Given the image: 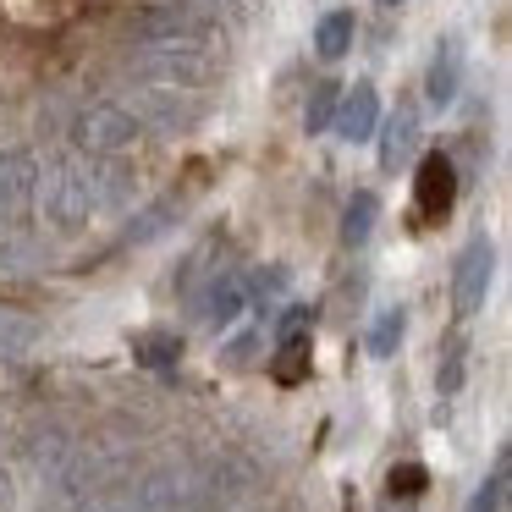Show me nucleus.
I'll return each mask as SVG.
<instances>
[{
  "mask_svg": "<svg viewBox=\"0 0 512 512\" xmlns=\"http://www.w3.org/2000/svg\"><path fill=\"white\" fill-rule=\"evenodd\" d=\"M331 127L347 138V144H369V138H375V127H380V94H375V83H353V89L336 100Z\"/></svg>",
  "mask_w": 512,
  "mask_h": 512,
  "instance_id": "4",
  "label": "nucleus"
},
{
  "mask_svg": "<svg viewBox=\"0 0 512 512\" xmlns=\"http://www.w3.org/2000/svg\"><path fill=\"white\" fill-rule=\"evenodd\" d=\"M457 89H463V45H457L452 34L441 39V50H435L430 61V78H424V94H430V105H452Z\"/></svg>",
  "mask_w": 512,
  "mask_h": 512,
  "instance_id": "5",
  "label": "nucleus"
},
{
  "mask_svg": "<svg viewBox=\"0 0 512 512\" xmlns=\"http://www.w3.org/2000/svg\"><path fill=\"white\" fill-rule=\"evenodd\" d=\"M336 100H342V83H314L309 105H303V127H309V133H325L331 116H336Z\"/></svg>",
  "mask_w": 512,
  "mask_h": 512,
  "instance_id": "12",
  "label": "nucleus"
},
{
  "mask_svg": "<svg viewBox=\"0 0 512 512\" xmlns=\"http://www.w3.org/2000/svg\"><path fill=\"white\" fill-rule=\"evenodd\" d=\"M0 336H6V320H0Z\"/></svg>",
  "mask_w": 512,
  "mask_h": 512,
  "instance_id": "22",
  "label": "nucleus"
},
{
  "mask_svg": "<svg viewBox=\"0 0 512 512\" xmlns=\"http://www.w3.org/2000/svg\"><path fill=\"white\" fill-rule=\"evenodd\" d=\"M17 507V485H12V474L0 468V512H12Z\"/></svg>",
  "mask_w": 512,
  "mask_h": 512,
  "instance_id": "20",
  "label": "nucleus"
},
{
  "mask_svg": "<svg viewBox=\"0 0 512 512\" xmlns=\"http://www.w3.org/2000/svg\"><path fill=\"white\" fill-rule=\"evenodd\" d=\"M435 380H441V391H457V386H463V342L446 347V364H441V375H435Z\"/></svg>",
  "mask_w": 512,
  "mask_h": 512,
  "instance_id": "19",
  "label": "nucleus"
},
{
  "mask_svg": "<svg viewBox=\"0 0 512 512\" xmlns=\"http://www.w3.org/2000/svg\"><path fill=\"white\" fill-rule=\"evenodd\" d=\"M402 331H408V314H402V309H380L375 325H369V353L391 358V353H397V342H402Z\"/></svg>",
  "mask_w": 512,
  "mask_h": 512,
  "instance_id": "10",
  "label": "nucleus"
},
{
  "mask_svg": "<svg viewBox=\"0 0 512 512\" xmlns=\"http://www.w3.org/2000/svg\"><path fill=\"white\" fill-rule=\"evenodd\" d=\"M490 276H496V248H490V237H474V243L457 254V270H452V309L474 314L490 292Z\"/></svg>",
  "mask_w": 512,
  "mask_h": 512,
  "instance_id": "1",
  "label": "nucleus"
},
{
  "mask_svg": "<svg viewBox=\"0 0 512 512\" xmlns=\"http://www.w3.org/2000/svg\"><path fill=\"white\" fill-rule=\"evenodd\" d=\"M413 144H419V111H413V105H402V111L391 116V127H386V144H380V166L397 171L402 160L413 155Z\"/></svg>",
  "mask_w": 512,
  "mask_h": 512,
  "instance_id": "8",
  "label": "nucleus"
},
{
  "mask_svg": "<svg viewBox=\"0 0 512 512\" xmlns=\"http://www.w3.org/2000/svg\"><path fill=\"white\" fill-rule=\"evenodd\" d=\"M375 215H380V199L375 193H353V204H347V221H342V243H364L369 232H375Z\"/></svg>",
  "mask_w": 512,
  "mask_h": 512,
  "instance_id": "11",
  "label": "nucleus"
},
{
  "mask_svg": "<svg viewBox=\"0 0 512 512\" xmlns=\"http://www.w3.org/2000/svg\"><path fill=\"white\" fill-rule=\"evenodd\" d=\"M424 479H430V474H424L419 463H402V468H391V479H386V485H391V496H419V490H424Z\"/></svg>",
  "mask_w": 512,
  "mask_h": 512,
  "instance_id": "18",
  "label": "nucleus"
},
{
  "mask_svg": "<svg viewBox=\"0 0 512 512\" xmlns=\"http://www.w3.org/2000/svg\"><path fill=\"white\" fill-rule=\"evenodd\" d=\"M83 144H89L94 155H116V149L138 144V116L127 111V105H94V111L83 116Z\"/></svg>",
  "mask_w": 512,
  "mask_h": 512,
  "instance_id": "3",
  "label": "nucleus"
},
{
  "mask_svg": "<svg viewBox=\"0 0 512 512\" xmlns=\"http://www.w3.org/2000/svg\"><path fill=\"white\" fill-rule=\"evenodd\" d=\"M501 501H507V457H496V468H490V479L479 485V496H474V512H496Z\"/></svg>",
  "mask_w": 512,
  "mask_h": 512,
  "instance_id": "17",
  "label": "nucleus"
},
{
  "mask_svg": "<svg viewBox=\"0 0 512 512\" xmlns=\"http://www.w3.org/2000/svg\"><path fill=\"white\" fill-rule=\"evenodd\" d=\"M138 358L144 364H155V369H166V364H177V353H182V342L177 336H160V331H149V336H138Z\"/></svg>",
  "mask_w": 512,
  "mask_h": 512,
  "instance_id": "15",
  "label": "nucleus"
},
{
  "mask_svg": "<svg viewBox=\"0 0 512 512\" xmlns=\"http://www.w3.org/2000/svg\"><path fill=\"white\" fill-rule=\"evenodd\" d=\"M237 309H243V287H237V281H221V287L204 298V320L210 325H232Z\"/></svg>",
  "mask_w": 512,
  "mask_h": 512,
  "instance_id": "14",
  "label": "nucleus"
},
{
  "mask_svg": "<svg viewBox=\"0 0 512 512\" xmlns=\"http://www.w3.org/2000/svg\"><path fill=\"white\" fill-rule=\"evenodd\" d=\"M303 369H309V336H281L276 380H281V386H292V380H303Z\"/></svg>",
  "mask_w": 512,
  "mask_h": 512,
  "instance_id": "13",
  "label": "nucleus"
},
{
  "mask_svg": "<svg viewBox=\"0 0 512 512\" xmlns=\"http://www.w3.org/2000/svg\"><path fill=\"white\" fill-rule=\"evenodd\" d=\"M413 199H419L424 221H446L457 204V171L446 155H424L419 160V177H413Z\"/></svg>",
  "mask_w": 512,
  "mask_h": 512,
  "instance_id": "2",
  "label": "nucleus"
},
{
  "mask_svg": "<svg viewBox=\"0 0 512 512\" xmlns=\"http://www.w3.org/2000/svg\"><path fill=\"white\" fill-rule=\"evenodd\" d=\"M45 204H50V221L72 226V221H83V210H89V188H83L72 171H56V177L45 182Z\"/></svg>",
  "mask_w": 512,
  "mask_h": 512,
  "instance_id": "6",
  "label": "nucleus"
},
{
  "mask_svg": "<svg viewBox=\"0 0 512 512\" xmlns=\"http://www.w3.org/2000/svg\"><path fill=\"white\" fill-rule=\"evenodd\" d=\"M353 34H358V17L347 12V6L325 12L320 23H314V50H320V61H342L347 50H353Z\"/></svg>",
  "mask_w": 512,
  "mask_h": 512,
  "instance_id": "7",
  "label": "nucleus"
},
{
  "mask_svg": "<svg viewBox=\"0 0 512 512\" xmlns=\"http://www.w3.org/2000/svg\"><path fill=\"white\" fill-rule=\"evenodd\" d=\"M23 23H56V17L72 12V0H6Z\"/></svg>",
  "mask_w": 512,
  "mask_h": 512,
  "instance_id": "16",
  "label": "nucleus"
},
{
  "mask_svg": "<svg viewBox=\"0 0 512 512\" xmlns=\"http://www.w3.org/2000/svg\"><path fill=\"white\" fill-rule=\"evenodd\" d=\"M28 193H34V160H28V155H6V160H0V204L17 210Z\"/></svg>",
  "mask_w": 512,
  "mask_h": 512,
  "instance_id": "9",
  "label": "nucleus"
},
{
  "mask_svg": "<svg viewBox=\"0 0 512 512\" xmlns=\"http://www.w3.org/2000/svg\"><path fill=\"white\" fill-rule=\"evenodd\" d=\"M380 6H402V0H380Z\"/></svg>",
  "mask_w": 512,
  "mask_h": 512,
  "instance_id": "21",
  "label": "nucleus"
}]
</instances>
